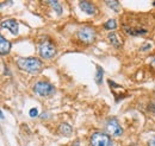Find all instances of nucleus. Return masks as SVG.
Here are the masks:
<instances>
[{
    "label": "nucleus",
    "mask_w": 155,
    "mask_h": 146,
    "mask_svg": "<svg viewBox=\"0 0 155 146\" xmlns=\"http://www.w3.org/2000/svg\"><path fill=\"white\" fill-rule=\"evenodd\" d=\"M17 65L19 67L21 70H25L30 74H37L42 69V61L36 58V57H20L17 61Z\"/></svg>",
    "instance_id": "nucleus-1"
},
{
    "label": "nucleus",
    "mask_w": 155,
    "mask_h": 146,
    "mask_svg": "<svg viewBox=\"0 0 155 146\" xmlns=\"http://www.w3.org/2000/svg\"><path fill=\"white\" fill-rule=\"evenodd\" d=\"M96 30L91 26H82L78 30L77 37L79 40H81L85 44H91L96 40Z\"/></svg>",
    "instance_id": "nucleus-2"
},
{
    "label": "nucleus",
    "mask_w": 155,
    "mask_h": 146,
    "mask_svg": "<svg viewBox=\"0 0 155 146\" xmlns=\"http://www.w3.org/2000/svg\"><path fill=\"white\" fill-rule=\"evenodd\" d=\"M91 146H114V143L106 133L103 132H96L91 137Z\"/></svg>",
    "instance_id": "nucleus-3"
},
{
    "label": "nucleus",
    "mask_w": 155,
    "mask_h": 146,
    "mask_svg": "<svg viewBox=\"0 0 155 146\" xmlns=\"http://www.w3.org/2000/svg\"><path fill=\"white\" fill-rule=\"evenodd\" d=\"M38 51L41 57L44 58V59H50L56 54V49H55L54 44L51 42H49V40H44V42H42L39 44Z\"/></svg>",
    "instance_id": "nucleus-4"
},
{
    "label": "nucleus",
    "mask_w": 155,
    "mask_h": 146,
    "mask_svg": "<svg viewBox=\"0 0 155 146\" xmlns=\"http://www.w3.org/2000/svg\"><path fill=\"white\" fill-rule=\"evenodd\" d=\"M34 91L39 96H51L55 93V88L48 82H37L34 86Z\"/></svg>",
    "instance_id": "nucleus-5"
},
{
    "label": "nucleus",
    "mask_w": 155,
    "mask_h": 146,
    "mask_svg": "<svg viewBox=\"0 0 155 146\" xmlns=\"http://www.w3.org/2000/svg\"><path fill=\"white\" fill-rule=\"evenodd\" d=\"M106 131L111 135H114V137H119L123 133L122 127L119 126V124L117 122V120H115V119L107 120V122H106Z\"/></svg>",
    "instance_id": "nucleus-6"
},
{
    "label": "nucleus",
    "mask_w": 155,
    "mask_h": 146,
    "mask_svg": "<svg viewBox=\"0 0 155 146\" xmlns=\"http://www.w3.org/2000/svg\"><path fill=\"white\" fill-rule=\"evenodd\" d=\"M1 27L2 29H7L10 30V32L12 35H18V23L13 19H10V20H6V21H2L1 23Z\"/></svg>",
    "instance_id": "nucleus-7"
},
{
    "label": "nucleus",
    "mask_w": 155,
    "mask_h": 146,
    "mask_svg": "<svg viewBox=\"0 0 155 146\" xmlns=\"http://www.w3.org/2000/svg\"><path fill=\"white\" fill-rule=\"evenodd\" d=\"M79 6H80L81 11H84L85 13H87V14H90V16L96 13V7H94V5L91 4V2H88V1H80V2H79Z\"/></svg>",
    "instance_id": "nucleus-8"
},
{
    "label": "nucleus",
    "mask_w": 155,
    "mask_h": 146,
    "mask_svg": "<svg viewBox=\"0 0 155 146\" xmlns=\"http://www.w3.org/2000/svg\"><path fill=\"white\" fill-rule=\"evenodd\" d=\"M10 50H11V43L4 36H1L0 37V52H1V55L8 54Z\"/></svg>",
    "instance_id": "nucleus-9"
},
{
    "label": "nucleus",
    "mask_w": 155,
    "mask_h": 146,
    "mask_svg": "<svg viewBox=\"0 0 155 146\" xmlns=\"http://www.w3.org/2000/svg\"><path fill=\"white\" fill-rule=\"evenodd\" d=\"M109 40H110V43L115 46V48H119L120 45H122V39H120V37L118 36L117 33L115 32H111V33H109Z\"/></svg>",
    "instance_id": "nucleus-10"
},
{
    "label": "nucleus",
    "mask_w": 155,
    "mask_h": 146,
    "mask_svg": "<svg viewBox=\"0 0 155 146\" xmlns=\"http://www.w3.org/2000/svg\"><path fill=\"white\" fill-rule=\"evenodd\" d=\"M58 132L63 135H69L72 133V127L68 124H61L58 127Z\"/></svg>",
    "instance_id": "nucleus-11"
},
{
    "label": "nucleus",
    "mask_w": 155,
    "mask_h": 146,
    "mask_svg": "<svg viewBox=\"0 0 155 146\" xmlns=\"http://www.w3.org/2000/svg\"><path fill=\"white\" fill-rule=\"evenodd\" d=\"M116 27H117V23L116 20H114V19H110V20H107L104 24V29L105 30H115Z\"/></svg>",
    "instance_id": "nucleus-12"
},
{
    "label": "nucleus",
    "mask_w": 155,
    "mask_h": 146,
    "mask_svg": "<svg viewBox=\"0 0 155 146\" xmlns=\"http://www.w3.org/2000/svg\"><path fill=\"white\" fill-rule=\"evenodd\" d=\"M105 4L109 6V7H111L115 12H119V8H120V5H119V2L118 1H105Z\"/></svg>",
    "instance_id": "nucleus-13"
},
{
    "label": "nucleus",
    "mask_w": 155,
    "mask_h": 146,
    "mask_svg": "<svg viewBox=\"0 0 155 146\" xmlns=\"http://www.w3.org/2000/svg\"><path fill=\"white\" fill-rule=\"evenodd\" d=\"M50 6H53L54 7V10L56 11V13H58V16L60 14H62V7H61V5H60V2L58 1H49L48 2Z\"/></svg>",
    "instance_id": "nucleus-14"
},
{
    "label": "nucleus",
    "mask_w": 155,
    "mask_h": 146,
    "mask_svg": "<svg viewBox=\"0 0 155 146\" xmlns=\"http://www.w3.org/2000/svg\"><path fill=\"white\" fill-rule=\"evenodd\" d=\"M103 69L100 68V67H97V75H96V82H97L98 84H101V82H103Z\"/></svg>",
    "instance_id": "nucleus-15"
},
{
    "label": "nucleus",
    "mask_w": 155,
    "mask_h": 146,
    "mask_svg": "<svg viewBox=\"0 0 155 146\" xmlns=\"http://www.w3.org/2000/svg\"><path fill=\"white\" fill-rule=\"evenodd\" d=\"M29 115H30L31 118H36V116H38V110H37V108H31L30 112H29Z\"/></svg>",
    "instance_id": "nucleus-16"
},
{
    "label": "nucleus",
    "mask_w": 155,
    "mask_h": 146,
    "mask_svg": "<svg viewBox=\"0 0 155 146\" xmlns=\"http://www.w3.org/2000/svg\"><path fill=\"white\" fill-rule=\"evenodd\" d=\"M152 48V44L150 43H146V44H143V46L141 48V51H147L148 49H150Z\"/></svg>",
    "instance_id": "nucleus-17"
},
{
    "label": "nucleus",
    "mask_w": 155,
    "mask_h": 146,
    "mask_svg": "<svg viewBox=\"0 0 155 146\" xmlns=\"http://www.w3.org/2000/svg\"><path fill=\"white\" fill-rule=\"evenodd\" d=\"M149 146H155V138L150 140V143H149Z\"/></svg>",
    "instance_id": "nucleus-18"
},
{
    "label": "nucleus",
    "mask_w": 155,
    "mask_h": 146,
    "mask_svg": "<svg viewBox=\"0 0 155 146\" xmlns=\"http://www.w3.org/2000/svg\"><path fill=\"white\" fill-rule=\"evenodd\" d=\"M152 65H153V68H155V57H153V61H152Z\"/></svg>",
    "instance_id": "nucleus-19"
}]
</instances>
